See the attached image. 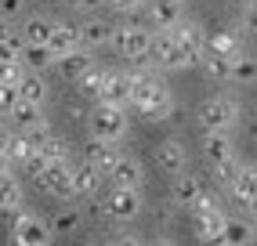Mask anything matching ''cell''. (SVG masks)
<instances>
[{"mask_svg": "<svg viewBox=\"0 0 257 246\" xmlns=\"http://www.w3.org/2000/svg\"><path fill=\"white\" fill-rule=\"evenodd\" d=\"M131 105L152 123L174 116V94H170V87L156 73H149V69L131 73Z\"/></svg>", "mask_w": 257, "mask_h": 246, "instance_id": "6da1fadb", "label": "cell"}, {"mask_svg": "<svg viewBox=\"0 0 257 246\" xmlns=\"http://www.w3.org/2000/svg\"><path fill=\"white\" fill-rule=\"evenodd\" d=\"M149 44H152V29L145 26H112V37H109V47L116 51L119 58L127 62H149Z\"/></svg>", "mask_w": 257, "mask_h": 246, "instance_id": "7a4b0ae2", "label": "cell"}, {"mask_svg": "<svg viewBox=\"0 0 257 246\" xmlns=\"http://www.w3.org/2000/svg\"><path fill=\"white\" fill-rule=\"evenodd\" d=\"M8 214H11V242H19V246H47L55 239L51 235V224L40 214H29L22 206L8 210Z\"/></svg>", "mask_w": 257, "mask_h": 246, "instance_id": "3957f363", "label": "cell"}, {"mask_svg": "<svg viewBox=\"0 0 257 246\" xmlns=\"http://www.w3.org/2000/svg\"><path fill=\"white\" fill-rule=\"evenodd\" d=\"M199 127L203 131H232L239 123V101L228 94H214L199 105Z\"/></svg>", "mask_w": 257, "mask_h": 246, "instance_id": "277c9868", "label": "cell"}, {"mask_svg": "<svg viewBox=\"0 0 257 246\" xmlns=\"http://www.w3.org/2000/svg\"><path fill=\"white\" fill-rule=\"evenodd\" d=\"M91 134L101 138V142H119V138L127 134V112L116 109V105H101V101H94Z\"/></svg>", "mask_w": 257, "mask_h": 246, "instance_id": "5b68a950", "label": "cell"}, {"mask_svg": "<svg viewBox=\"0 0 257 246\" xmlns=\"http://www.w3.org/2000/svg\"><path fill=\"white\" fill-rule=\"evenodd\" d=\"M149 62L156 65V69H167V73H174V69H188V62H185V51L174 44L170 29L152 33V44H149Z\"/></svg>", "mask_w": 257, "mask_h": 246, "instance_id": "8992f818", "label": "cell"}, {"mask_svg": "<svg viewBox=\"0 0 257 246\" xmlns=\"http://www.w3.org/2000/svg\"><path fill=\"white\" fill-rule=\"evenodd\" d=\"M192 210V221H196V232H199V239H207V235H217L221 232V224H225V210H221V203L210 196V192H203V196L188 206Z\"/></svg>", "mask_w": 257, "mask_h": 246, "instance_id": "52a82bcc", "label": "cell"}, {"mask_svg": "<svg viewBox=\"0 0 257 246\" xmlns=\"http://www.w3.org/2000/svg\"><path fill=\"white\" fill-rule=\"evenodd\" d=\"M170 37H174V44L185 51V62L188 65H199L203 44H207V29H203L199 22H192V19H181L174 29H170Z\"/></svg>", "mask_w": 257, "mask_h": 246, "instance_id": "ba28073f", "label": "cell"}, {"mask_svg": "<svg viewBox=\"0 0 257 246\" xmlns=\"http://www.w3.org/2000/svg\"><path fill=\"white\" fill-rule=\"evenodd\" d=\"M101 210H105L112 221H134V217L142 214V196H138V188H119V185H112V192L105 196Z\"/></svg>", "mask_w": 257, "mask_h": 246, "instance_id": "9c48e42d", "label": "cell"}, {"mask_svg": "<svg viewBox=\"0 0 257 246\" xmlns=\"http://www.w3.org/2000/svg\"><path fill=\"white\" fill-rule=\"evenodd\" d=\"M98 101L101 105H116V109H127L131 105V69H105Z\"/></svg>", "mask_w": 257, "mask_h": 246, "instance_id": "30bf717a", "label": "cell"}, {"mask_svg": "<svg viewBox=\"0 0 257 246\" xmlns=\"http://www.w3.org/2000/svg\"><path fill=\"white\" fill-rule=\"evenodd\" d=\"M69 160H58V163H44L37 174V185L55 199H73V188H69Z\"/></svg>", "mask_w": 257, "mask_h": 246, "instance_id": "8fae6325", "label": "cell"}, {"mask_svg": "<svg viewBox=\"0 0 257 246\" xmlns=\"http://www.w3.org/2000/svg\"><path fill=\"white\" fill-rule=\"evenodd\" d=\"M105 178H109L112 185H119V188H142V181H145V167L134 160V156H116L112 167L105 170Z\"/></svg>", "mask_w": 257, "mask_h": 246, "instance_id": "7c38bea8", "label": "cell"}, {"mask_svg": "<svg viewBox=\"0 0 257 246\" xmlns=\"http://www.w3.org/2000/svg\"><path fill=\"white\" fill-rule=\"evenodd\" d=\"M73 47H80V26L65 22V19H55V29H51V37H47V51L55 58H62V55H69Z\"/></svg>", "mask_w": 257, "mask_h": 246, "instance_id": "4fadbf2b", "label": "cell"}, {"mask_svg": "<svg viewBox=\"0 0 257 246\" xmlns=\"http://www.w3.org/2000/svg\"><path fill=\"white\" fill-rule=\"evenodd\" d=\"M228 192H232V199H235L239 206L253 210V199H257V174H253V167H250V163L239 167V174L228 181Z\"/></svg>", "mask_w": 257, "mask_h": 246, "instance_id": "5bb4252c", "label": "cell"}, {"mask_svg": "<svg viewBox=\"0 0 257 246\" xmlns=\"http://www.w3.org/2000/svg\"><path fill=\"white\" fill-rule=\"evenodd\" d=\"M101 185V170L91 167V163H83V167H73L69 170V188H73V199H87L94 196Z\"/></svg>", "mask_w": 257, "mask_h": 246, "instance_id": "9a60e30c", "label": "cell"}, {"mask_svg": "<svg viewBox=\"0 0 257 246\" xmlns=\"http://www.w3.org/2000/svg\"><path fill=\"white\" fill-rule=\"evenodd\" d=\"M8 116H11V127H15V131H47V116L40 112V105L19 101Z\"/></svg>", "mask_w": 257, "mask_h": 246, "instance_id": "2e32d148", "label": "cell"}, {"mask_svg": "<svg viewBox=\"0 0 257 246\" xmlns=\"http://www.w3.org/2000/svg\"><path fill=\"white\" fill-rule=\"evenodd\" d=\"M185 19V11H181V0H156V4H149V22L160 29H174L178 22Z\"/></svg>", "mask_w": 257, "mask_h": 246, "instance_id": "e0dca14e", "label": "cell"}, {"mask_svg": "<svg viewBox=\"0 0 257 246\" xmlns=\"http://www.w3.org/2000/svg\"><path fill=\"white\" fill-rule=\"evenodd\" d=\"M203 51H217V55L235 58L239 51H243V33H239V29H214V33H207Z\"/></svg>", "mask_w": 257, "mask_h": 246, "instance_id": "ac0fdd59", "label": "cell"}, {"mask_svg": "<svg viewBox=\"0 0 257 246\" xmlns=\"http://www.w3.org/2000/svg\"><path fill=\"white\" fill-rule=\"evenodd\" d=\"M156 163H160L167 174H181V170L188 167L185 145L178 142V138H167V142H160V145H156Z\"/></svg>", "mask_w": 257, "mask_h": 246, "instance_id": "d6986e66", "label": "cell"}, {"mask_svg": "<svg viewBox=\"0 0 257 246\" xmlns=\"http://www.w3.org/2000/svg\"><path fill=\"white\" fill-rule=\"evenodd\" d=\"M217 239L225 242V246H253V224L243 221V217H225Z\"/></svg>", "mask_w": 257, "mask_h": 246, "instance_id": "ffe728a7", "label": "cell"}, {"mask_svg": "<svg viewBox=\"0 0 257 246\" xmlns=\"http://www.w3.org/2000/svg\"><path fill=\"white\" fill-rule=\"evenodd\" d=\"M55 65H58V73L65 76V80H76L80 73H87V69L94 65V55L87 47H73L69 55H62V58H55Z\"/></svg>", "mask_w": 257, "mask_h": 246, "instance_id": "44dd1931", "label": "cell"}, {"mask_svg": "<svg viewBox=\"0 0 257 246\" xmlns=\"http://www.w3.org/2000/svg\"><path fill=\"white\" fill-rule=\"evenodd\" d=\"M51 29H55V19H51V15H26L19 37H22V44H44L47 47Z\"/></svg>", "mask_w": 257, "mask_h": 246, "instance_id": "7402d4cb", "label": "cell"}, {"mask_svg": "<svg viewBox=\"0 0 257 246\" xmlns=\"http://www.w3.org/2000/svg\"><path fill=\"white\" fill-rule=\"evenodd\" d=\"M203 156L210 160V167L228 160V156H235V145H232L228 131H207V138H203Z\"/></svg>", "mask_w": 257, "mask_h": 246, "instance_id": "603a6c76", "label": "cell"}, {"mask_svg": "<svg viewBox=\"0 0 257 246\" xmlns=\"http://www.w3.org/2000/svg\"><path fill=\"white\" fill-rule=\"evenodd\" d=\"M83 156H87V163L91 167H98L101 170V178H105V170L112 167V160H116V142H101V138H91L87 145H83Z\"/></svg>", "mask_w": 257, "mask_h": 246, "instance_id": "cb8c5ba5", "label": "cell"}, {"mask_svg": "<svg viewBox=\"0 0 257 246\" xmlns=\"http://www.w3.org/2000/svg\"><path fill=\"white\" fill-rule=\"evenodd\" d=\"M109 37H112V22H83L80 26V47H87V51H101V47H109Z\"/></svg>", "mask_w": 257, "mask_h": 246, "instance_id": "d4e9b609", "label": "cell"}, {"mask_svg": "<svg viewBox=\"0 0 257 246\" xmlns=\"http://www.w3.org/2000/svg\"><path fill=\"white\" fill-rule=\"evenodd\" d=\"M19 62H22L26 73H47V69L55 65V55H51L44 44H26L22 55H19Z\"/></svg>", "mask_w": 257, "mask_h": 246, "instance_id": "484cf974", "label": "cell"}, {"mask_svg": "<svg viewBox=\"0 0 257 246\" xmlns=\"http://www.w3.org/2000/svg\"><path fill=\"white\" fill-rule=\"evenodd\" d=\"M174 178H178V181H174V199H178V203H181L185 210L192 206V203H196V199L203 196V192H207V188H203V181L196 178V174H188V170L174 174Z\"/></svg>", "mask_w": 257, "mask_h": 246, "instance_id": "4316f807", "label": "cell"}, {"mask_svg": "<svg viewBox=\"0 0 257 246\" xmlns=\"http://www.w3.org/2000/svg\"><path fill=\"white\" fill-rule=\"evenodd\" d=\"M19 98L29 101V105H44V98H47V80H44V73H22V80H19Z\"/></svg>", "mask_w": 257, "mask_h": 246, "instance_id": "83f0119b", "label": "cell"}, {"mask_svg": "<svg viewBox=\"0 0 257 246\" xmlns=\"http://www.w3.org/2000/svg\"><path fill=\"white\" fill-rule=\"evenodd\" d=\"M15 206H22V185L11 170H0V210L8 214Z\"/></svg>", "mask_w": 257, "mask_h": 246, "instance_id": "f1b7e54d", "label": "cell"}, {"mask_svg": "<svg viewBox=\"0 0 257 246\" xmlns=\"http://www.w3.org/2000/svg\"><path fill=\"white\" fill-rule=\"evenodd\" d=\"M37 156L44 163H58V160H69V145L55 134H40L37 138Z\"/></svg>", "mask_w": 257, "mask_h": 246, "instance_id": "f546056e", "label": "cell"}, {"mask_svg": "<svg viewBox=\"0 0 257 246\" xmlns=\"http://www.w3.org/2000/svg\"><path fill=\"white\" fill-rule=\"evenodd\" d=\"M203 73H207L210 80H228V69H232V58L228 55H217V51H203Z\"/></svg>", "mask_w": 257, "mask_h": 246, "instance_id": "4dcf8cb0", "label": "cell"}, {"mask_svg": "<svg viewBox=\"0 0 257 246\" xmlns=\"http://www.w3.org/2000/svg\"><path fill=\"white\" fill-rule=\"evenodd\" d=\"M101 80H105V69H98V65H91L87 73H80L73 83L80 87V94L83 98H91V101H98V94H101Z\"/></svg>", "mask_w": 257, "mask_h": 246, "instance_id": "1f68e13d", "label": "cell"}, {"mask_svg": "<svg viewBox=\"0 0 257 246\" xmlns=\"http://www.w3.org/2000/svg\"><path fill=\"white\" fill-rule=\"evenodd\" d=\"M253 76H257V62H253V55H246V51H239V55L232 58L228 80H235V83H253Z\"/></svg>", "mask_w": 257, "mask_h": 246, "instance_id": "d6a6232c", "label": "cell"}, {"mask_svg": "<svg viewBox=\"0 0 257 246\" xmlns=\"http://www.w3.org/2000/svg\"><path fill=\"white\" fill-rule=\"evenodd\" d=\"M47 224H51V235H69L73 228L80 224V214H76V210H62V214L55 221H47Z\"/></svg>", "mask_w": 257, "mask_h": 246, "instance_id": "836d02e7", "label": "cell"}, {"mask_svg": "<svg viewBox=\"0 0 257 246\" xmlns=\"http://www.w3.org/2000/svg\"><path fill=\"white\" fill-rule=\"evenodd\" d=\"M19 101V83H0V116H8Z\"/></svg>", "mask_w": 257, "mask_h": 246, "instance_id": "e575fe53", "label": "cell"}, {"mask_svg": "<svg viewBox=\"0 0 257 246\" xmlns=\"http://www.w3.org/2000/svg\"><path fill=\"white\" fill-rule=\"evenodd\" d=\"M239 167H243V163H239V156H228V160L214 163V174H217V181H221V185H228L235 174H239Z\"/></svg>", "mask_w": 257, "mask_h": 246, "instance_id": "d590c367", "label": "cell"}, {"mask_svg": "<svg viewBox=\"0 0 257 246\" xmlns=\"http://www.w3.org/2000/svg\"><path fill=\"white\" fill-rule=\"evenodd\" d=\"M22 37H19V29H15V37L11 40H0V62H19V55H22Z\"/></svg>", "mask_w": 257, "mask_h": 246, "instance_id": "8d00e7d4", "label": "cell"}, {"mask_svg": "<svg viewBox=\"0 0 257 246\" xmlns=\"http://www.w3.org/2000/svg\"><path fill=\"white\" fill-rule=\"evenodd\" d=\"M22 62H0V83H19L22 80Z\"/></svg>", "mask_w": 257, "mask_h": 246, "instance_id": "74e56055", "label": "cell"}, {"mask_svg": "<svg viewBox=\"0 0 257 246\" xmlns=\"http://www.w3.org/2000/svg\"><path fill=\"white\" fill-rule=\"evenodd\" d=\"M26 11V0H0V15H4V19H19V15Z\"/></svg>", "mask_w": 257, "mask_h": 246, "instance_id": "f35d334b", "label": "cell"}, {"mask_svg": "<svg viewBox=\"0 0 257 246\" xmlns=\"http://www.w3.org/2000/svg\"><path fill=\"white\" fill-rule=\"evenodd\" d=\"M101 4H109L112 11H123V15H127V11H134V8H142L145 0H101Z\"/></svg>", "mask_w": 257, "mask_h": 246, "instance_id": "ab89813d", "label": "cell"}, {"mask_svg": "<svg viewBox=\"0 0 257 246\" xmlns=\"http://www.w3.org/2000/svg\"><path fill=\"white\" fill-rule=\"evenodd\" d=\"M11 37H15V26H11V19L0 15V40H11Z\"/></svg>", "mask_w": 257, "mask_h": 246, "instance_id": "60d3db41", "label": "cell"}, {"mask_svg": "<svg viewBox=\"0 0 257 246\" xmlns=\"http://www.w3.org/2000/svg\"><path fill=\"white\" fill-rule=\"evenodd\" d=\"M69 4H73L76 11H94V8L101 4V0H69Z\"/></svg>", "mask_w": 257, "mask_h": 246, "instance_id": "b9f144b4", "label": "cell"}, {"mask_svg": "<svg viewBox=\"0 0 257 246\" xmlns=\"http://www.w3.org/2000/svg\"><path fill=\"white\" fill-rule=\"evenodd\" d=\"M8 142H11V127H4V123H0V156H4Z\"/></svg>", "mask_w": 257, "mask_h": 246, "instance_id": "7bdbcfd3", "label": "cell"}, {"mask_svg": "<svg viewBox=\"0 0 257 246\" xmlns=\"http://www.w3.org/2000/svg\"><path fill=\"white\" fill-rule=\"evenodd\" d=\"M112 246H145V242H142V239H134V235H119Z\"/></svg>", "mask_w": 257, "mask_h": 246, "instance_id": "ee69618b", "label": "cell"}, {"mask_svg": "<svg viewBox=\"0 0 257 246\" xmlns=\"http://www.w3.org/2000/svg\"><path fill=\"white\" fill-rule=\"evenodd\" d=\"M199 246H225V242H221L217 235H207V239H199Z\"/></svg>", "mask_w": 257, "mask_h": 246, "instance_id": "f6af8a7d", "label": "cell"}, {"mask_svg": "<svg viewBox=\"0 0 257 246\" xmlns=\"http://www.w3.org/2000/svg\"><path fill=\"white\" fill-rule=\"evenodd\" d=\"M149 246H174L170 239H156V242H149Z\"/></svg>", "mask_w": 257, "mask_h": 246, "instance_id": "bcb514c9", "label": "cell"}, {"mask_svg": "<svg viewBox=\"0 0 257 246\" xmlns=\"http://www.w3.org/2000/svg\"><path fill=\"white\" fill-rule=\"evenodd\" d=\"M235 4H243V8H253V0H235Z\"/></svg>", "mask_w": 257, "mask_h": 246, "instance_id": "7dc6e473", "label": "cell"}, {"mask_svg": "<svg viewBox=\"0 0 257 246\" xmlns=\"http://www.w3.org/2000/svg\"><path fill=\"white\" fill-rule=\"evenodd\" d=\"M11 246H19V242H11Z\"/></svg>", "mask_w": 257, "mask_h": 246, "instance_id": "c3c4849f", "label": "cell"}]
</instances>
